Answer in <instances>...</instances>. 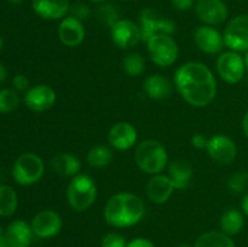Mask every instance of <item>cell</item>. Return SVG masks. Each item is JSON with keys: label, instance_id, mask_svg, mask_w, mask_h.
<instances>
[{"label": "cell", "instance_id": "obj_35", "mask_svg": "<svg viewBox=\"0 0 248 247\" xmlns=\"http://www.w3.org/2000/svg\"><path fill=\"white\" fill-rule=\"evenodd\" d=\"M208 139L210 138L206 137L202 133H195L191 137V144L196 148V149H206L208 144Z\"/></svg>", "mask_w": 248, "mask_h": 247}, {"label": "cell", "instance_id": "obj_43", "mask_svg": "<svg viewBox=\"0 0 248 247\" xmlns=\"http://www.w3.org/2000/svg\"><path fill=\"white\" fill-rule=\"evenodd\" d=\"M89 1L96 2V4H103V2H106L107 0H89Z\"/></svg>", "mask_w": 248, "mask_h": 247}, {"label": "cell", "instance_id": "obj_8", "mask_svg": "<svg viewBox=\"0 0 248 247\" xmlns=\"http://www.w3.org/2000/svg\"><path fill=\"white\" fill-rule=\"evenodd\" d=\"M218 75L228 84H237L241 81L246 72L245 60L240 52L235 51H225L217 58L216 63Z\"/></svg>", "mask_w": 248, "mask_h": 247}, {"label": "cell", "instance_id": "obj_14", "mask_svg": "<svg viewBox=\"0 0 248 247\" xmlns=\"http://www.w3.org/2000/svg\"><path fill=\"white\" fill-rule=\"evenodd\" d=\"M195 12L199 19L207 26H218L227 19L229 11L223 0H198Z\"/></svg>", "mask_w": 248, "mask_h": 247}, {"label": "cell", "instance_id": "obj_12", "mask_svg": "<svg viewBox=\"0 0 248 247\" xmlns=\"http://www.w3.org/2000/svg\"><path fill=\"white\" fill-rule=\"evenodd\" d=\"M57 94L55 90L45 84H39L31 87L24 94V103L31 110L43 113L52 108Z\"/></svg>", "mask_w": 248, "mask_h": 247}, {"label": "cell", "instance_id": "obj_44", "mask_svg": "<svg viewBox=\"0 0 248 247\" xmlns=\"http://www.w3.org/2000/svg\"><path fill=\"white\" fill-rule=\"evenodd\" d=\"M9 2H11V4H19V2H22L23 0H7Z\"/></svg>", "mask_w": 248, "mask_h": 247}, {"label": "cell", "instance_id": "obj_9", "mask_svg": "<svg viewBox=\"0 0 248 247\" xmlns=\"http://www.w3.org/2000/svg\"><path fill=\"white\" fill-rule=\"evenodd\" d=\"M224 45L235 52L248 51V15L234 17L223 31Z\"/></svg>", "mask_w": 248, "mask_h": 247}, {"label": "cell", "instance_id": "obj_34", "mask_svg": "<svg viewBox=\"0 0 248 247\" xmlns=\"http://www.w3.org/2000/svg\"><path fill=\"white\" fill-rule=\"evenodd\" d=\"M12 84L17 91H28L29 90V80L24 74H16L12 79Z\"/></svg>", "mask_w": 248, "mask_h": 247}, {"label": "cell", "instance_id": "obj_10", "mask_svg": "<svg viewBox=\"0 0 248 247\" xmlns=\"http://www.w3.org/2000/svg\"><path fill=\"white\" fill-rule=\"evenodd\" d=\"M110 36L115 46L123 50H128L142 41L140 26L131 19H119L110 27Z\"/></svg>", "mask_w": 248, "mask_h": 247}, {"label": "cell", "instance_id": "obj_17", "mask_svg": "<svg viewBox=\"0 0 248 247\" xmlns=\"http://www.w3.org/2000/svg\"><path fill=\"white\" fill-rule=\"evenodd\" d=\"M58 36L60 40L69 47L79 46L85 39V28L81 21L72 16L62 18L58 27Z\"/></svg>", "mask_w": 248, "mask_h": 247}, {"label": "cell", "instance_id": "obj_36", "mask_svg": "<svg viewBox=\"0 0 248 247\" xmlns=\"http://www.w3.org/2000/svg\"><path fill=\"white\" fill-rule=\"evenodd\" d=\"M126 247H155V245L145 237H136L128 241Z\"/></svg>", "mask_w": 248, "mask_h": 247}, {"label": "cell", "instance_id": "obj_46", "mask_svg": "<svg viewBox=\"0 0 248 247\" xmlns=\"http://www.w3.org/2000/svg\"><path fill=\"white\" fill-rule=\"evenodd\" d=\"M177 247H194V246H190V245H188V244H182Z\"/></svg>", "mask_w": 248, "mask_h": 247}, {"label": "cell", "instance_id": "obj_33", "mask_svg": "<svg viewBox=\"0 0 248 247\" xmlns=\"http://www.w3.org/2000/svg\"><path fill=\"white\" fill-rule=\"evenodd\" d=\"M69 14H70L69 16L74 17V18L79 19V21L82 22L91 16V9H90V6H87L86 4L77 2V4L70 5Z\"/></svg>", "mask_w": 248, "mask_h": 247}, {"label": "cell", "instance_id": "obj_42", "mask_svg": "<svg viewBox=\"0 0 248 247\" xmlns=\"http://www.w3.org/2000/svg\"><path fill=\"white\" fill-rule=\"evenodd\" d=\"M244 60H245V64H246V70L248 72V51L246 52V55H245Z\"/></svg>", "mask_w": 248, "mask_h": 247}, {"label": "cell", "instance_id": "obj_25", "mask_svg": "<svg viewBox=\"0 0 248 247\" xmlns=\"http://www.w3.org/2000/svg\"><path fill=\"white\" fill-rule=\"evenodd\" d=\"M194 247H236L232 236L223 232H207L196 239Z\"/></svg>", "mask_w": 248, "mask_h": 247}, {"label": "cell", "instance_id": "obj_1", "mask_svg": "<svg viewBox=\"0 0 248 247\" xmlns=\"http://www.w3.org/2000/svg\"><path fill=\"white\" fill-rule=\"evenodd\" d=\"M174 86L184 101L193 107L211 104L217 94V81L210 68L201 62L184 63L174 73Z\"/></svg>", "mask_w": 248, "mask_h": 247}, {"label": "cell", "instance_id": "obj_13", "mask_svg": "<svg viewBox=\"0 0 248 247\" xmlns=\"http://www.w3.org/2000/svg\"><path fill=\"white\" fill-rule=\"evenodd\" d=\"M206 150L215 161L222 165L232 164L237 155L236 144L225 135H215L210 138Z\"/></svg>", "mask_w": 248, "mask_h": 247}, {"label": "cell", "instance_id": "obj_6", "mask_svg": "<svg viewBox=\"0 0 248 247\" xmlns=\"http://www.w3.org/2000/svg\"><path fill=\"white\" fill-rule=\"evenodd\" d=\"M148 53L159 67H170L178 57V45L169 34H159L147 41Z\"/></svg>", "mask_w": 248, "mask_h": 247}, {"label": "cell", "instance_id": "obj_7", "mask_svg": "<svg viewBox=\"0 0 248 247\" xmlns=\"http://www.w3.org/2000/svg\"><path fill=\"white\" fill-rule=\"evenodd\" d=\"M140 29L142 34V41L147 43L149 39L159 34L171 35L176 31V23L172 19L160 15L154 9L145 7L140 15Z\"/></svg>", "mask_w": 248, "mask_h": 247}, {"label": "cell", "instance_id": "obj_23", "mask_svg": "<svg viewBox=\"0 0 248 247\" xmlns=\"http://www.w3.org/2000/svg\"><path fill=\"white\" fill-rule=\"evenodd\" d=\"M51 167L57 174L62 177H75L81 170V161L79 157L70 153H60L51 160Z\"/></svg>", "mask_w": 248, "mask_h": 247}, {"label": "cell", "instance_id": "obj_31", "mask_svg": "<svg viewBox=\"0 0 248 247\" xmlns=\"http://www.w3.org/2000/svg\"><path fill=\"white\" fill-rule=\"evenodd\" d=\"M228 188L236 194L245 193L248 189V171H239L228 179Z\"/></svg>", "mask_w": 248, "mask_h": 247}, {"label": "cell", "instance_id": "obj_38", "mask_svg": "<svg viewBox=\"0 0 248 247\" xmlns=\"http://www.w3.org/2000/svg\"><path fill=\"white\" fill-rule=\"evenodd\" d=\"M242 130H244L245 136L248 138V110L244 115V119H242Z\"/></svg>", "mask_w": 248, "mask_h": 247}, {"label": "cell", "instance_id": "obj_4", "mask_svg": "<svg viewBox=\"0 0 248 247\" xmlns=\"http://www.w3.org/2000/svg\"><path fill=\"white\" fill-rule=\"evenodd\" d=\"M97 198V185L87 174L79 173L73 177L67 188V200L70 207L78 212L91 207Z\"/></svg>", "mask_w": 248, "mask_h": 247}, {"label": "cell", "instance_id": "obj_16", "mask_svg": "<svg viewBox=\"0 0 248 247\" xmlns=\"http://www.w3.org/2000/svg\"><path fill=\"white\" fill-rule=\"evenodd\" d=\"M137 128L126 121L113 125L108 132V142L116 150L131 149L137 142Z\"/></svg>", "mask_w": 248, "mask_h": 247}, {"label": "cell", "instance_id": "obj_47", "mask_svg": "<svg viewBox=\"0 0 248 247\" xmlns=\"http://www.w3.org/2000/svg\"><path fill=\"white\" fill-rule=\"evenodd\" d=\"M2 46H4V41H2L1 36H0V50H1V48H2Z\"/></svg>", "mask_w": 248, "mask_h": 247}, {"label": "cell", "instance_id": "obj_19", "mask_svg": "<svg viewBox=\"0 0 248 247\" xmlns=\"http://www.w3.org/2000/svg\"><path fill=\"white\" fill-rule=\"evenodd\" d=\"M34 12L44 19L64 18L69 12V0H31Z\"/></svg>", "mask_w": 248, "mask_h": 247}, {"label": "cell", "instance_id": "obj_39", "mask_svg": "<svg viewBox=\"0 0 248 247\" xmlns=\"http://www.w3.org/2000/svg\"><path fill=\"white\" fill-rule=\"evenodd\" d=\"M241 208H242V211H244L245 215L248 217V193H246V195H245L244 199H242Z\"/></svg>", "mask_w": 248, "mask_h": 247}, {"label": "cell", "instance_id": "obj_28", "mask_svg": "<svg viewBox=\"0 0 248 247\" xmlns=\"http://www.w3.org/2000/svg\"><path fill=\"white\" fill-rule=\"evenodd\" d=\"M124 70L130 77H140L145 69V61L138 52H130L123 61Z\"/></svg>", "mask_w": 248, "mask_h": 247}, {"label": "cell", "instance_id": "obj_40", "mask_svg": "<svg viewBox=\"0 0 248 247\" xmlns=\"http://www.w3.org/2000/svg\"><path fill=\"white\" fill-rule=\"evenodd\" d=\"M6 75H7L6 68H5L4 64H1V63H0V84H1L5 79H6Z\"/></svg>", "mask_w": 248, "mask_h": 247}, {"label": "cell", "instance_id": "obj_21", "mask_svg": "<svg viewBox=\"0 0 248 247\" xmlns=\"http://www.w3.org/2000/svg\"><path fill=\"white\" fill-rule=\"evenodd\" d=\"M143 90L149 98L162 101V99H167L171 97L172 92H173V85L164 75L154 74L144 80Z\"/></svg>", "mask_w": 248, "mask_h": 247}, {"label": "cell", "instance_id": "obj_26", "mask_svg": "<svg viewBox=\"0 0 248 247\" xmlns=\"http://www.w3.org/2000/svg\"><path fill=\"white\" fill-rule=\"evenodd\" d=\"M18 198L12 186L0 184V217H10L16 211Z\"/></svg>", "mask_w": 248, "mask_h": 247}, {"label": "cell", "instance_id": "obj_24", "mask_svg": "<svg viewBox=\"0 0 248 247\" xmlns=\"http://www.w3.org/2000/svg\"><path fill=\"white\" fill-rule=\"evenodd\" d=\"M220 229L229 236L237 235L245 225L244 215L236 208H229L220 217Z\"/></svg>", "mask_w": 248, "mask_h": 247}, {"label": "cell", "instance_id": "obj_30", "mask_svg": "<svg viewBox=\"0 0 248 247\" xmlns=\"http://www.w3.org/2000/svg\"><path fill=\"white\" fill-rule=\"evenodd\" d=\"M96 14L98 16L99 21L109 27H113L120 19V14H119L118 7L113 4L103 2V4H101L98 6Z\"/></svg>", "mask_w": 248, "mask_h": 247}, {"label": "cell", "instance_id": "obj_27", "mask_svg": "<svg viewBox=\"0 0 248 247\" xmlns=\"http://www.w3.org/2000/svg\"><path fill=\"white\" fill-rule=\"evenodd\" d=\"M111 160H113V152L106 145H97L87 153V162L94 169L108 166Z\"/></svg>", "mask_w": 248, "mask_h": 247}, {"label": "cell", "instance_id": "obj_5", "mask_svg": "<svg viewBox=\"0 0 248 247\" xmlns=\"http://www.w3.org/2000/svg\"><path fill=\"white\" fill-rule=\"evenodd\" d=\"M45 165L43 159L34 153L19 155L12 167V176L19 185H33L44 176Z\"/></svg>", "mask_w": 248, "mask_h": 247}, {"label": "cell", "instance_id": "obj_20", "mask_svg": "<svg viewBox=\"0 0 248 247\" xmlns=\"http://www.w3.org/2000/svg\"><path fill=\"white\" fill-rule=\"evenodd\" d=\"M173 185H172L171 181L167 177V174L157 173L154 174L152 178L149 179L147 185V194L148 198L152 202L157 203H165L170 198H171L172 193H173Z\"/></svg>", "mask_w": 248, "mask_h": 247}, {"label": "cell", "instance_id": "obj_29", "mask_svg": "<svg viewBox=\"0 0 248 247\" xmlns=\"http://www.w3.org/2000/svg\"><path fill=\"white\" fill-rule=\"evenodd\" d=\"M19 104V96L15 90H0V113L7 114L17 109Z\"/></svg>", "mask_w": 248, "mask_h": 247}, {"label": "cell", "instance_id": "obj_18", "mask_svg": "<svg viewBox=\"0 0 248 247\" xmlns=\"http://www.w3.org/2000/svg\"><path fill=\"white\" fill-rule=\"evenodd\" d=\"M34 232L31 225L23 219H15L5 230V240L10 247H29Z\"/></svg>", "mask_w": 248, "mask_h": 247}, {"label": "cell", "instance_id": "obj_37", "mask_svg": "<svg viewBox=\"0 0 248 247\" xmlns=\"http://www.w3.org/2000/svg\"><path fill=\"white\" fill-rule=\"evenodd\" d=\"M171 4L179 11H186L193 7L194 0H171Z\"/></svg>", "mask_w": 248, "mask_h": 247}, {"label": "cell", "instance_id": "obj_45", "mask_svg": "<svg viewBox=\"0 0 248 247\" xmlns=\"http://www.w3.org/2000/svg\"><path fill=\"white\" fill-rule=\"evenodd\" d=\"M4 236H5V232H4V230H2L1 225H0V240H1Z\"/></svg>", "mask_w": 248, "mask_h": 247}, {"label": "cell", "instance_id": "obj_41", "mask_svg": "<svg viewBox=\"0 0 248 247\" xmlns=\"http://www.w3.org/2000/svg\"><path fill=\"white\" fill-rule=\"evenodd\" d=\"M0 247H10V245L7 244V241L5 240V236L0 240Z\"/></svg>", "mask_w": 248, "mask_h": 247}, {"label": "cell", "instance_id": "obj_22", "mask_svg": "<svg viewBox=\"0 0 248 247\" xmlns=\"http://www.w3.org/2000/svg\"><path fill=\"white\" fill-rule=\"evenodd\" d=\"M167 177L174 189H186L193 178V167L186 160L177 159L170 164Z\"/></svg>", "mask_w": 248, "mask_h": 247}, {"label": "cell", "instance_id": "obj_15", "mask_svg": "<svg viewBox=\"0 0 248 247\" xmlns=\"http://www.w3.org/2000/svg\"><path fill=\"white\" fill-rule=\"evenodd\" d=\"M194 40L199 50L208 55H216L222 52L224 48V39L223 34H220L215 27L212 26H201L194 33Z\"/></svg>", "mask_w": 248, "mask_h": 247}, {"label": "cell", "instance_id": "obj_3", "mask_svg": "<svg viewBox=\"0 0 248 247\" xmlns=\"http://www.w3.org/2000/svg\"><path fill=\"white\" fill-rule=\"evenodd\" d=\"M136 164L145 173H161L169 161L167 150L159 140L145 139L137 145L135 152Z\"/></svg>", "mask_w": 248, "mask_h": 247}, {"label": "cell", "instance_id": "obj_2", "mask_svg": "<svg viewBox=\"0 0 248 247\" xmlns=\"http://www.w3.org/2000/svg\"><path fill=\"white\" fill-rule=\"evenodd\" d=\"M145 206L142 199L132 193L114 194L104 207V219L114 228H128L142 220Z\"/></svg>", "mask_w": 248, "mask_h": 247}, {"label": "cell", "instance_id": "obj_32", "mask_svg": "<svg viewBox=\"0 0 248 247\" xmlns=\"http://www.w3.org/2000/svg\"><path fill=\"white\" fill-rule=\"evenodd\" d=\"M127 241L125 236L119 232H108L102 237L101 247H126Z\"/></svg>", "mask_w": 248, "mask_h": 247}, {"label": "cell", "instance_id": "obj_11", "mask_svg": "<svg viewBox=\"0 0 248 247\" xmlns=\"http://www.w3.org/2000/svg\"><path fill=\"white\" fill-rule=\"evenodd\" d=\"M31 229L38 239H51L62 229V218L56 211L44 210L36 213L31 219Z\"/></svg>", "mask_w": 248, "mask_h": 247}]
</instances>
